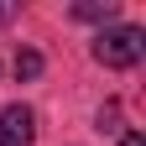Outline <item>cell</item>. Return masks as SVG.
<instances>
[{
    "label": "cell",
    "instance_id": "1",
    "mask_svg": "<svg viewBox=\"0 0 146 146\" xmlns=\"http://www.w3.org/2000/svg\"><path fill=\"white\" fill-rule=\"evenodd\" d=\"M146 58V31L141 26H110L94 36V63L104 68H136Z\"/></svg>",
    "mask_w": 146,
    "mask_h": 146
},
{
    "label": "cell",
    "instance_id": "2",
    "mask_svg": "<svg viewBox=\"0 0 146 146\" xmlns=\"http://www.w3.org/2000/svg\"><path fill=\"white\" fill-rule=\"evenodd\" d=\"M36 141V115L26 104H5L0 110V146H31Z\"/></svg>",
    "mask_w": 146,
    "mask_h": 146
},
{
    "label": "cell",
    "instance_id": "3",
    "mask_svg": "<svg viewBox=\"0 0 146 146\" xmlns=\"http://www.w3.org/2000/svg\"><path fill=\"white\" fill-rule=\"evenodd\" d=\"M73 16H78V21H115L120 5H115V0H104V5H89V0H84V5H73Z\"/></svg>",
    "mask_w": 146,
    "mask_h": 146
},
{
    "label": "cell",
    "instance_id": "4",
    "mask_svg": "<svg viewBox=\"0 0 146 146\" xmlns=\"http://www.w3.org/2000/svg\"><path fill=\"white\" fill-rule=\"evenodd\" d=\"M36 73H42V52L21 47V52H16V78H36Z\"/></svg>",
    "mask_w": 146,
    "mask_h": 146
},
{
    "label": "cell",
    "instance_id": "5",
    "mask_svg": "<svg viewBox=\"0 0 146 146\" xmlns=\"http://www.w3.org/2000/svg\"><path fill=\"white\" fill-rule=\"evenodd\" d=\"M120 146H146V136H141V131H125V136H120Z\"/></svg>",
    "mask_w": 146,
    "mask_h": 146
}]
</instances>
